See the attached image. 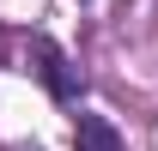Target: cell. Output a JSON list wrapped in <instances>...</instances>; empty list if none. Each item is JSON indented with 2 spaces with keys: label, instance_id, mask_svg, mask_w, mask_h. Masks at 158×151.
Here are the masks:
<instances>
[{
  "label": "cell",
  "instance_id": "3",
  "mask_svg": "<svg viewBox=\"0 0 158 151\" xmlns=\"http://www.w3.org/2000/svg\"><path fill=\"white\" fill-rule=\"evenodd\" d=\"M12 151H37V145H12Z\"/></svg>",
  "mask_w": 158,
  "mask_h": 151
},
{
  "label": "cell",
  "instance_id": "2",
  "mask_svg": "<svg viewBox=\"0 0 158 151\" xmlns=\"http://www.w3.org/2000/svg\"><path fill=\"white\" fill-rule=\"evenodd\" d=\"M73 151H128V139L116 133L110 115H79L73 121Z\"/></svg>",
  "mask_w": 158,
  "mask_h": 151
},
{
  "label": "cell",
  "instance_id": "1",
  "mask_svg": "<svg viewBox=\"0 0 158 151\" xmlns=\"http://www.w3.org/2000/svg\"><path fill=\"white\" fill-rule=\"evenodd\" d=\"M31 73L43 79V91L55 97V103H73L79 97V67L61 55L55 37H31Z\"/></svg>",
  "mask_w": 158,
  "mask_h": 151
}]
</instances>
